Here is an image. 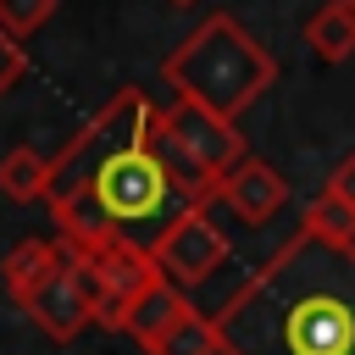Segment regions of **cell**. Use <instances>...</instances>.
<instances>
[{
	"mask_svg": "<svg viewBox=\"0 0 355 355\" xmlns=\"http://www.w3.org/2000/svg\"><path fill=\"white\" fill-rule=\"evenodd\" d=\"M150 255H155L161 277L178 283V288L189 294V288H200V283L233 255V244H227L222 222L211 216V205H189V211H183V216L150 244Z\"/></svg>",
	"mask_w": 355,
	"mask_h": 355,
	"instance_id": "obj_5",
	"label": "cell"
},
{
	"mask_svg": "<svg viewBox=\"0 0 355 355\" xmlns=\"http://www.w3.org/2000/svg\"><path fill=\"white\" fill-rule=\"evenodd\" d=\"M161 144H166L172 166H178L205 200H211L216 183L250 155L239 122H222V116L200 111L194 100H172V105H161Z\"/></svg>",
	"mask_w": 355,
	"mask_h": 355,
	"instance_id": "obj_4",
	"label": "cell"
},
{
	"mask_svg": "<svg viewBox=\"0 0 355 355\" xmlns=\"http://www.w3.org/2000/svg\"><path fill=\"white\" fill-rule=\"evenodd\" d=\"M211 205H227L244 227H266L283 205H288V178L277 166H266L261 155H244L211 194Z\"/></svg>",
	"mask_w": 355,
	"mask_h": 355,
	"instance_id": "obj_8",
	"label": "cell"
},
{
	"mask_svg": "<svg viewBox=\"0 0 355 355\" xmlns=\"http://www.w3.org/2000/svg\"><path fill=\"white\" fill-rule=\"evenodd\" d=\"M172 6H189V0H172Z\"/></svg>",
	"mask_w": 355,
	"mask_h": 355,
	"instance_id": "obj_18",
	"label": "cell"
},
{
	"mask_svg": "<svg viewBox=\"0 0 355 355\" xmlns=\"http://www.w3.org/2000/svg\"><path fill=\"white\" fill-rule=\"evenodd\" d=\"M55 239L78 255L105 244L150 250L189 205H211L161 144V105L144 89H116L55 155L44 189Z\"/></svg>",
	"mask_w": 355,
	"mask_h": 355,
	"instance_id": "obj_1",
	"label": "cell"
},
{
	"mask_svg": "<svg viewBox=\"0 0 355 355\" xmlns=\"http://www.w3.org/2000/svg\"><path fill=\"white\" fill-rule=\"evenodd\" d=\"M55 17V0H0V33L6 39H33L44 22Z\"/></svg>",
	"mask_w": 355,
	"mask_h": 355,
	"instance_id": "obj_15",
	"label": "cell"
},
{
	"mask_svg": "<svg viewBox=\"0 0 355 355\" xmlns=\"http://www.w3.org/2000/svg\"><path fill=\"white\" fill-rule=\"evenodd\" d=\"M150 355H222V344H216V322H211L205 311L189 305V311L172 322V333H166Z\"/></svg>",
	"mask_w": 355,
	"mask_h": 355,
	"instance_id": "obj_14",
	"label": "cell"
},
{
	"mask_svg": "<svg viewBox=\"0 0 355 355\" xmlns=\"http://www.w3.org/2000/svg\"><path fill=\"white\" fill-rule=\"evenodd\" d=\"M305 44L322 55V61H349L355 55V6L344 0H322L305 22Z\"/></svg>",
	"mask_w": 355,
	"mask_h": 355,
	"instance_id": "obj_11",
	"label": "cell"
},
{
	"mask_svg": "<svg viewBox=\"0 0 355 355\" xmlns=\"http://www.w3.org/2000/svg\"><path fill=\"white\" fill-rule=\"evenodd\" d=\"M344 6H355V0H344Z\"/></svg>",
	"mask_w": 355,
	"mask_h": 355,
	"instance_id": "obj_19",
	"label": "cell"
},
{
	"mask_svg": "<svg viewBox=\"0 0 355 355\" xmlns=\"http://www.w3.org/2000/svg\"><path fill=\"white\" fill-rule=\"evenodd\" d=\"M67 244V239H61ZM22 311L55 338V344H72L89 322H94V283H89V261L67 244V255L55 261V272L22 300Z\"/></svg>",
	"mask_w": 355,
	"mask_h": 355,
	"instance_id": "obj_6",
	"label": "cell"
},
{
	"mask_svg": "<svg viewBox=\"0 0 355 355\" xmlns=\"http://www.w3.org/2000/svg\"><path fill=\"white\" fill-rule=\"evenodd\" d=\"M83 261H89V283H94V322L122 333V316L133 311V300L161 283L155 255L139 250V244H105V250L83 255Z\"/></svg>",
	"mask_w": 355,
	"mask_h": 355,
	"instance_id": "obj_7",
	"label": "cell"
},
{
	"mask_svg": "<svg viewBox=\"0 0 355 355\" xmlns=\"http://www.w3.org/2000/svg\"><path fill=\"white\" fill-rule=\"evenodd\" d=\"M211 322L222 355H355V244L294 227Z\"/></svg>",
	"mask_w": 355,
	"mask_h": 355,
	"instance_id": "obj_2",
	"label": "cell"
},
{
	"mask_svg": "<svg viewBox=\"0 0 355 355\" xmlns=\"http://www.w3.org/2000/svg\"><path fill=\"white\" fill-rule=\"evenodd\" d=\"M161 78L166 89H178V100H194L200 111L239 122L277 83V61L239 17L216 11L161 61Z\"/></svg>",
	"mask_w": 355,
	"mask_h": 355,
	"instance_id": "obj_3",
	"label": "cell"
},
{
	"mask_svg": "<svg viewBox=\"0 0 355 355\" xmlns=\"http://www.w3.org/2000/svg\"><path fill=\"white\" fill-rule=\"evenodd\" d=\"M327 189H333L338 200H349V205H355V150H349V155L338 161V172L327 178Z\"/></svg>",
	"mask_w": 355,
	"mask_h": 355,
	"instance_id": "obj_17",
	"label": "cell"
},
{
	"mask_svg": "<svg viewBox=\"0 0 355 355\" xmlns=\"http://www.w3.org/2000/svg\"><path fill=\"white\" fill-rule=\"evenodd\" d=\"M183 311H189V294H183L178 283H166V277H161L155 288H144V294L133 300V311L122 316V333H128V338H133V344L150 355V349H155V344L172 333V322H178Z\"/></svg>",
	"mask_w": 355,
	"mask_h": 355,
	"instance_id": "obj_9",
	"label": "cell"
},
{
	"mask_svg": "<svg viewBox=\"0 0 355 355\" xmlns=\"http://www.w3.org/2000/svg\"><path fill=\"white\" fill-rule=\"evenodd\" d=\"M61 255H67V244H61V239H22V244H17V250L0 261L6 294L22 305V300H28V294H33V288H39V283L55 272V261H61Z\"/></svg>",
	"mask_w": 355,
	"mask_h": 355,
	"instance_id": "obj_10",
	"label": "cell"
},
{
	"mask_svg": "<svg viewBox=\"0 0 355 355\" xmlns=\"http://www.w3.org/2000/svg\"><path fill=\"white\" fill-rule=\"evenodd\" d=\"M300 227H311V233H322V239H333V244H355V205L349 200H338L327 183L311 194V205H305V222Z\"/></svg>",
	"mask_w": 355,
	"mask_h": 355,
	"instance_id": "obj_13",
	"label": "cell"
},
{
	"mask_svg": "<svg viewBox=\"0 0 355 355\" xmlns=\"http://www.w3.org/2000/svg\"><path fill=\"white\" fill-rule=\"evenodd\" d=\"M44 189H50V161L39 150L17 144L0 155V194L6 200H44Z\"/></svg>",
	"mask_w": 355,
	"mask_h": 355,
	"instance_id": "obj_12",
	"label": "cell"
},
{
	"mask_svg": "<svg viewBox=\"0 0 355 355\" xmlns=\"http://www.w3.org/2000/svg\"><path fill=\"white\" fill-rule=\"evenodd\" d=\"M22 72H28V55H22V44L0 33V94H6V89H11Z\"/></svg>",
	"mask_w": 355,
	"mask_h": 355,
	"instance_id": "obj_16",
	"label": "cell"
}]
</instances>
